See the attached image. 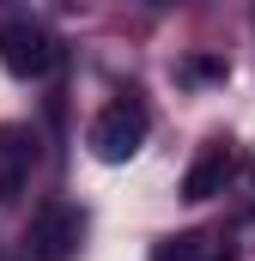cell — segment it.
<instances>
[{"mask_svg": "<svg viewBox=\"0 0 255 261\" xmlns=\"http://www.w3.org/2000/svg\"><path fill=\"white\" fill-rule=\"evenodd\" d=\"M37 164V134L31 128H6L0 134V200H18Z\"/></svg>", "mask_w": 255, "mask_h": 261, "instance_id": "obj_4", "label": "cell"}, {"mask_svg": "<svg viewBox=\"0 0 255 261\" xmlns=\"http://www.w3.org/2000/svg\"><path fill=\"white\" fill-rule=\"evenodd\" d=\"M79 231H85V219L73 206H43L37 225L24 231V249H31V261H67L79 249Z\"/></svg>", "mask_w": 255, "mask_h": 261, "instance_id": "obj_3", "label": "cell"}, {"mask_svg": "<svg viewBox=\"0 0 255 261\" xmlns=\"http://www.w3.org/2000/svg\"><path fill=\"white\" fill-rule=\"evenodd\" d=\"M146 128H152V116H146V103H110V110H97V122H91V152L104 158V164H128L140 146H146Z\"/></svg>", "mask_w": 255, "mask_h": 261, "instance_id": "obj_1", "label": "cell"}, {"mask_svg": "<svg viewBox=\"0 0 255 261\" xmlns=\"http://www.w3.org/2000/svg\"><path fill=\"white\" fill-rule=\"evenodd\" d=\"M225 176H231V158H225V146H213V152H200V164L183 176V195L189 200H213L225 189Z\"/></svg>", "mask_w": 255, "mask_h": 261, "instance_id": "obj_5", "label": "cell"}, {"mask_svg": "<svg viewBox=\"0 0 255 261\" xmlns=\"http://www.w3.org/2000/svg\"><path fill=\"white\" fill-rule=\"evenodd\" d=\"M213 261H237V255H231V249H219V255H213Z\"/></svg>", "mask_w": 255, "mask_h": 261, "instance_id": "obj_8", "label": "cell"}, {"mask_svg": "<svg viewBox=\"0 0 255 261\" xmlns=\"http://www.w3.org/2000/svg\"><path fill=\"white\" fill-rule=\"evenodd\" d=\"M152 261H213V255H207V237H164Z\"/></svg>", "mask_w": 255, "mask_h": 261, "instance_id": "obj_6", "label": "cell"}, {"mask_svg": "<svg viewBox=\"0 0 255 261\" xmlns=\"http://www.w3.org/2000/svg\"><path fill=\"white\" fill-rule=\"evenodd\" d=\"M183 79H225V61H189Z\"/></svg>", "mask_w": 255, "mask_h": 261, "instance_id": "obj_7", "label": "cell"}, {"mask_svg": "<svg viewBox=\"0 0 255 261\" xmlns=\"http://www.w3.org/2000/svg\"><path fill=\"white\" fill-rule=\"evenodd\" d=\"M0 67L12 79H43L55 67V37L37 18H6L0 24Z\"/></svg>", "mask_w": 255, "mask_h": 261, "instance_id": "obj_2", "label": "cell"}]
</instances>
